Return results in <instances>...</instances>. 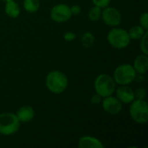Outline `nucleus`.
<instances>
[{
    "instance_id": "20",
    "label": "nucleus",
    "mask_w": 148,
    "mask_h": 148,
    "mask_svg": "<svg viewBox=\"0 0 148 148\" xmlns=\"http://www.w3.org/2000/svg\"><path fill=\"white\" fill-rule=\"evenodd\" d=\"M147 92L144 88H139L134 92V98L136 100H144L146 98Z\"/></svg>"
},
{
    "instance_id": "21",
    "label": "nucleus",
    "mask_w": 148,
    "mask_h": 148,
    "mask_svg": "<svg viewBox=\"0 0 148 148\" xmlns=\"http://www.w3.org/2000/svg\"><path fill=\"white\" fill-rule=\"evenodd\" d=\"M140 25L143 27L146 30L148 29V13H143L140 17Z\"/></svg>"
},
{
    "instance_id": "18",
    "label": "nucleus",
    "mask_w": 148,
    "mask_h": 148,
    "mask_svg": "<svg viewBox=\"0 0 148 148\" xmlns=\"http://www.w3.org/2000/svg\"><path fill=\"white\" fill-rule=\"evenodd\" d=\"M101 8L95 5L88 11V18L93 22L98 21L101 17Z\"/></svg>"
},
{
    "instance_id": "1",
    "label": "nucleus",
    "mask_w": 148,
    "mask_h": 148,
    "mask_svg": "<svg viewBox=\"0 0 148 148\" xmlns=\"http://www.w3.org/2000/svg\"><path fill=\"white\" fill-rule=\"evenodd\" d=\"M46 86L48 89L56 95L62 94L68 87L69 81L67 76L61 71L54 70L49 72L46 76Z\"/></svg>"
},
{
    "instance_id": "14",
    "label": "nucleus",
    "mask_w": 148,
    "mask_h": 148,
    "mask_svg": "<svg viewBox=\"0 0 148 148\" xmlns=\"http://www.w3.org/2000/svg\"><path fill=\"white\" fill-rule=\"evenodd\" d=\"M5 13L7 16H9L11 18H16L20 15V7L17 3H16L14 0H10L5 3Z\"/></svg>"
},
{
    "instance_id": "26",
    "label": "nucleus",
    "mask_w": 148,
    "mask_h": 148,
    "mask_svg": "<svg viewBox=\"0 0 148 148\" xmlns=\"http://www.w3.org/2000/svg\"><path fill=\"white\" fill-rule=\"evenodd\" d=\"M1 1H3V2L6 3V2H8V1H10V0H1Z\"/></svg>"
},
{
    "instance_id": "4",
    "label": "nucleus",
    "mask_w": 148,
    "mask_h": 148,
    "mask_svg": "<svg viewBox=\"0 0 148 148\" xmlns=\"http://www.w3.org/2000/svg\"><path fill=\"white\" fill-rule=\"evenodd\" d=\"M136 71L133 65L124 63L118 66L114 72V80L119 85H128L134 81Z\"/></svg>"
},
{
    "instance_id": "23",
    "label": "nucleus",
    "mask_w": 148,
    "mask_h": 148,
    "mask_svg": "<svg viewBox=\"0 0 148 148\" xmlns=\"http://www.w3.org/2000/svg\"><path fill=\"white\" fill-rule=\"evenodd\" d=\"M63 38L64 40H66L67 42H71V41H74L75 39V34L72 31H67L64 36H63Z\"/></svg>"
},
{
    "instance_id": "13",
    "label": "nucleus",
    "mask_w": 148,
    "mask_h": 148,
    "mask_svg": "<svg viewBox=\"0 0 148 148\" xmlns=\"http://www.w3.org/2000/svg\"><path fill=\"white\" fill-rule=\"evenodd\" d=\"M78 147L80 148H104V145L95 137L83 136L80 139Z\"/></svg>"
},
{
    "instance_id": "8",
    "label": "nucleus",
    "mask_w": 148,
    "mask_h": 148,
    "mask_svg": "<svg viewBox=\"0 0 148 148\" xmlns=\"http://www.w3.org/2000/svg\"><path fill=\"white\" fill-rule=\"evenodd\" d=\"M104 10H101V17L103 22L109 26L116 27L118 26L122 20V16L121 12L114 7H105Z\"/></svg>"
},
{
    "instance_id": "19",
    "label": "nucleus",
    "mask_w": 148,
    "mask_h": 148,
    "mask_svg": "<svg viewBox=\"0 0 148 148\" xmlns=\"http://www.w3.org/2000/svg\"><path fill=\"white\" fill-rule=\"evenodd\" d=\"M148 33L147 31L144 34V36L140 39V49L143 54L148 55Z\"/></svg>"
},
{
    "instance_id": "22",
    "label": "nucleus",
    "mask_w": 148,
    "mask_h": 148,
    "mask_svg": "<svg viewBox=\"0 0 148 148\" xmlns=\"http://www.w3.org/2000/svg\"><path fill=\"white\" fill-rule=\"evenodd\" d=\"M92 2L95 6H98V7L103 9L109 5L111 0H92Z\"/></svg>"
},
{
    "instance_id": "10",
    "label": "nucleus",
    "mask_w": 148,
    "mask_h": 148,
    "mask_svg": "<svg viewBox=\"0 0 148 148\" xmlns=\"http://www.w3.org/2000/svg\"><path fill=\"white\" fill-rule=\"evenodd\" d=\"M116 97L121 101V103H131L134 98V91L127 85H121L116 90Z\"/></svg>"
},
{
    "instance_id": "24",
    "label": "nucleus",
    "mask_w": 148,
    "mask_h": 148,
    "mask_svg": "<svg viewBox=\"0 0 148 148\" xmlns=\"http://www.w3.org/2000/svg\"><path fill=\"white\" fill-rule=\"evenodd\" d=\"M101 101H102V97L101 95H99L98 94H96V93L91 97V102L93 104H95V105L99 104V103L101 102Z\"/></svg>"
},
{
    "instance_id": "6",
    "label": "nucleus",
    "mask_w": 148,
    "mask_h": 148,
    "mask_svg": "<svg viewBox=\"0 0 148 148\" xmlns=\"http://www.w3.org/2000/svg\"><path fill=\"white\" fill-rule=\"evenodd\" d=\"M130 107V115L132 119L139 123L145 124L148 121V105L145 100L134 99Z\"/></svg>"
},
{
    "instance_id": "25",
    "label": "nucleus",
    "mask_w": 148,
    "mask_h": 148,
    "mask_svg": "<svg viewBox=\"0 0 148 148\" xmlns=\"http://www.w3.org/2000/svg\"><path fill=\"white\" fill-rule=\"evenodd\" d=\"M70 10H71L72 15H78L81 13V7L77 4H75L70 7Z\"/></svg>"
},
{
    "instance_id": "7",
    "label": "nucleus",
    "mask_w": 148,
    "mask_h": 148,
    "mask_svg": "<svg viewBox=\"0 0 148 148\" xmlns=\"http://www.w3.org/2000/svg\"><path fill=\"white\" fill-rule=\"evenodd\" d=\"M72 16L70 7L65 3L55 5L50 10V17L56 23H64L69 20Z\"/></svg>"
},
{
    "instance_id": "9",
    "label": "nucleus",
    "mask_w": 148,
    "mask_h": 148,
    "mask_svg": "<svg viewBox=\"0 0 148 148\" xmlns=\"http://www.w3.org/2000/svg\"><path fill=\"white\" fill-rule=\"evenodd\" d=\"M101 101H102V108L104 111L109 114L112 115L118 114L122 109V103L117 97L109 95L104 97Z\"/></svg>"
},
{
    "instance_id": "3",
    "label": "nucleus",
    "mask_w": 148,
    "mask_h": 148,
    "mask_svg": "<svg viewBox=\"0 0 148 148\" xmlns=\"http://www.w3.org/2000/svg\"><path fill=\"white\" fill-rule=\"evenodd\" d=\"M20 121L16 115L12 113H3L0 114V134L9 136L19 130Z\"/></svg>"
},
{
    "instance_id": "5",
    "label": "nucleus",
    "mask_w": 148,
    "mask_h": 148,
    "mask_svg": "<svg viewBox=\"0 0 148 148\" xmlns=\"http://www.w3.org/2000/svg\"><path fill=\"white\" fill-rule=\"evenodd\" d=\"M108 41L112 47L121 49L129 45L131 39L127 30L120 28H114L108 32Z\"/></svg>"
},
{
    "instance_id": "11",
    "label": "nucleus",
    "mask_w": 148,
    "mask_h": 148,
    "mask_svg": "<svg viewBox=\"0 0 148 148\" xmlns=\"http://www.w3.org/2000/svg\"><path fill=\"white\" fill-rule=\"evenodd\" d=\"M16 115L20 122L28 123L34 119L35 111L30 106H23L17 110Z\"/></svg>"
},
{
    "instance_id": "16",
    "label": "nucleus",
    "mask_w": 148,
    "mask_h": 148,
    "mask_svg": "<svg viewBox=\"0 0 148 148\" xmlns=\"http://www.w3.org/2000/svg\"><path fill=\"white\" fill-rule=\"evenodd\" d=\"M23 7L27 12L35 13L39 10L40 2L39 0H23Z\"/></svg>"
},
{
    "instance_id": "15",
    "label": "nucleus",
    "mask_w": 148,
    "mask_h": 148,
    "mask_svg": "<svg viewBox=\"0 0 148 148\" xmlns=\"http://www.w3.org/2000/svg\"><path fill=\"white\" fill-rule=\"evenodd\" d=\"M147 31V30H146L140 25H134L127 32H128V35H129V37L131 40L132 39L133 40H140Z\"/></svg>"
},
{
    "instance_id": "12",
    "label": "nucleus",
    "mask_w": 148,
    "mask_h": 148,
    "mask_svg": "<svg viewBox=\"0 0 148 148\" xmlns=\"http://www.w3.org/2000/svg\"><path fill=\"white\" fill-rule=\"evenodd\" d=\"M137 74H146L148 70V56L146 54H141L138 56L133 65Z\"/></svg>"
},
{
    "instance_id": "2",
    "label": "nucleus",
    "mask_w": 148,
    "mask_h": 148,
    "mask_svg": "<svg viewBox=\"0 0 148 148\" xmlns=\"http://www.w3.org/2000/svg\"><path fill=\"white\" fill-rule=\"evenodd\" d=\"M95 93L102 98L112 95L116 89V82L114 78L107 74H101L95 81Z\"/></svg>"
},
{
    "instance_id": "17",
    "label": "nucleus",
    "mask_w": 148,
    "mask_h": 148,
    "mask_svg": "<svg viewBox=\"0 0 148 148\" xmlns=\"http://www.w3.org/2000/svg\"><path fill=\"white\" fill-rule=\"evenodd\" d=\"M82 44L85 48H90L95 44V36L90 32H85L82 36Z\"/></svg>"
}]
</instances>
